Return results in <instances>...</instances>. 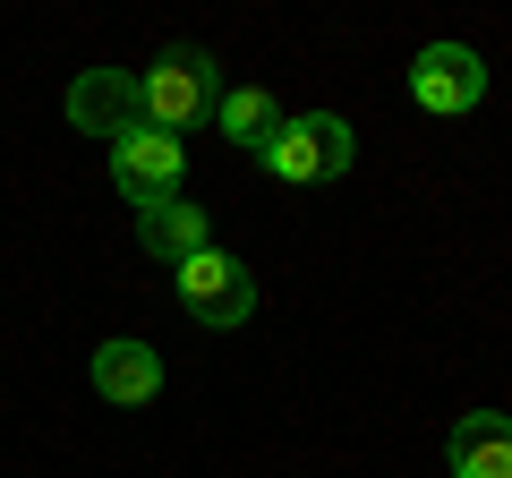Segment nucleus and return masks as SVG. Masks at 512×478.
<instances>
[{
	"label": "nucleus",
	"instance_id": "f257e3e1",
	"mask_svg": "<svg viewBox=\"0 0 512 478\" xmlns=\"http://www.w3.org/2000/svg\"><path fill=\"white\" fill-rule=\"evenodd\" d=\"M214 103H222V69L197 43H180V52H163L154 69H137V111H146V129H163V137L205 129Z\"/></svg>",
	"mask_w": 512,
	"mask_h": 478
},
{
	"label": "nucleus",
	"instance_id": "f03ea898",
	"mask_svg": "<svg viewBox=\"0 0 512 478\" xmlns=\"http://www.w3.org/2000/svg\"><path fill=\"white\" fill-rule=\"evenodd\" d=\"M256 163L274 171L282 188H333L350 163H359V137H350L342 111H299V120H282V137Z\"/></svg>",
	"mask_w": 512,
	"mask_h": 478
},
{
	"label": "nucleus",
	"instance_id": "7ed1b4c3",
	"mask_svg": "<svg viewBox=\"0 0 512 478\" xmlns=\"http://www.w3.org/2000/svg\"><path fill=\"white\" fill-rule=\"evenodd\" d=\"M171 282H180V308L197 316L205 333H231V325H248V316H256V274L239 257H222V248H197Z\"/></svg>",
	"mask_w": 512,
	"mask_h": 478
},
{
	"label": "nucleus",
	"instance_id": "20e7f679",
	"mask_svg": "<svg viewBox=\"0 0 512 478\" xmlns=\"http://www.w3.org/2000/svg\"><path fill=\"white\" fill-rule=\"evenodd\" d=\"M180 171H188V146L163 129H128L120 146H111V188H120L128 205H163L180 197Z\"/></svg>",
	"mask_w": 512,
	"mask_h": 478
},
{
	"label": "nucleus",
	"instance_id": "39448f33",
	"mask_svg": "<svg viewBox=\"0 0 512 478\" xmlns=\"http://www.w3.org/2000/svg\"><path fill=\"white\" fill-rule=\"evenodd\" d=\"M410 94H419V111H478L487 103V60L470 52V43H427L419 60H410Z\"/></svg>",
	"mask_w": 512,
	"mask_h": 478
},
{
	"label": "nucleus",
	"instance_id": "423d86ee",
	"mask_svg": "<svg viewBox=\"0 0 512 478\" xmlns=\"http://www.w3.org/2000/svg\"><path fill=\"white\" fill-rule=\"evenodd\" d=\"M69 120L86 137H111V146H120L128 129H146V111H137V77H128V69H86L69 86Z\"/></svg>",
	"mask_w": 512,
	"mask_h": 478
},
{
	"label": "nucleus",
	"instance_id": "0eeeda50",
	"mask_svg": "<svg viewBox=\"0 0 512 478\" xmlns=\"http://www.w3.org/2000/svg\"><path fill=\"white\" fill-rule=\"evenodd\" d=\"M94 393H103L111 410H146L154 393H163V359H154V342H94Z\"/></svg>",
	"mask_w": 512,
	"mask_h": 478
},
{
	"label": "nucleus",
	"instance_id": "6e6552de",
	"mask_svg": "<svg viewBox=\"0 0 512 478\" xmlns=\"http://www.w3.org/2000/svg\"><path fill=\"white\" fill-rule=\"evenodd\" d=\"M444 461H453V478H512V419L504 410H470L453 427V444H444Z\"/></svg>",
	"mask_w": 512,
	"mask_h": 478
},
{
	"label": "nucleus",
	"instance_id": "1a4fd4ad",
	"mask_svg": "<svg viewBox=\"0 0 512 478\" xmlns=\"http://www.w3.org/2000/svg\"><path fill=\"white\" fill-rule=\"evenodd\" d=\"M137 239H146V257H171V265H188L197 248H214V222H205V205H188V197H163V205H137Z\"/></svg>",
	"mask_w": 512,
	"mask_h": 478
},
{
	"label": "nucleus",
	"instance_id": "9d476101",
	"mask_svg": "<svg viewBox=\"0 0 512 478\" xmlns=\"http://www.w3.org/2000/svg\"><path fill=\"white\" fill-rule=\"evenodd\" d=\"M214 129L231 137V146H248V154H265L282 137V103L265 86H222V103H214Z\"/></svg>",
	"mask_w": 512,
	"mask_h": 478
}]
</instances>
